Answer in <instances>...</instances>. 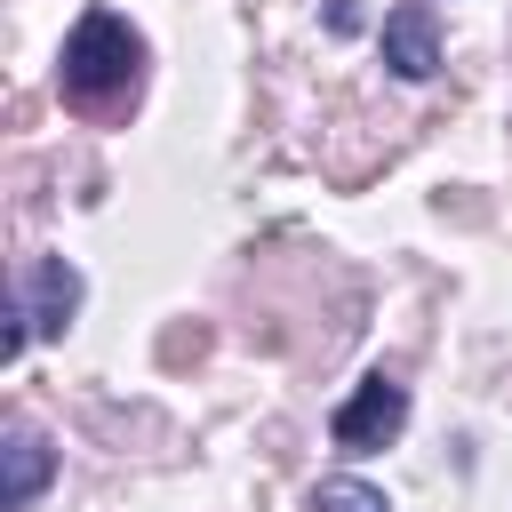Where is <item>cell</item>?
Instances as JSON below:
<instances>
[{
    "instance_id": "cell-6",
    "label": "cell",
    "mask_w": 512,
    "mask_h": 512,
    "mask_svg": "<svg viewBox=\"0 0 512 512\" xmlns=\"http://www.w3.org/2000/svg\"><path fill=\"white\" fill-rule=\"evenodd\" d=\"M320 512H392V504L368 480H320Z\"/></svg>"
},
{
    "instance_id": "cell-4",
    "label": "cell",
    "mask_w": 512,
    "mask_h": 512,
    "mask_svg": "<svg viewBox=\"0 0 512 512\" xmlns=\"http://www.w3.org/2000/svg\"><path fill=\"white\" fill-rule=\"evenodd\" d=\"M384 64L400 72V80H432L440 72V32H432V8H392L384 16Z\"/></svg>"
},
{
    "instance_id": "cell-3",
    "label": "cell",
    "mask_w": 512,
    "mask_h": 512,
    "mask_svg": "<svg viewBox=\"0 0 512 512\" xmlns=\"http://www.w3.org/2000/svg\"><path fill=\"white\" fill-rule=\"evenodd\" d=\"M16 304L32 312V336H64L72 312H80V272H72L64 256H40V264L24 272V288H16Z\"/></svg>"
},
{
    "instance_id": "cell-2",
    "label": "cell",
    "mask_w": 512,
    "mask_h": 512,
    "mask_svg": "<svg viewBox=\"0 0 512 512\" xmlns=\"http://www.w3.org/2000/svg\"><path fill=\"white\" fill-rule=\"evenodd\" d=\"M400 424H408V384L368 376V384H360V392L328 416V440H336V448H352V456H368V448H384Z\"/></svg>"
},
{
    "instance_id": "cell-1",
    "label": "cell",
    "mask_w": 512,
    "mask_h": 512,
    "mask_svg": "<svg viewBox=\"0 0 512 512\" xmlns=\"http://www.w3.org/2000/svg\"><path fill=\"white\" fill-rule=\"evenodd\" d=\"M136 64H144L136 24L112 16V8H88V16L72 24V40H64V72H56V80H64L72 104L104 112V104H120V96L136 88Z\"/></svg>"
},
{
    "instance_id": "cell-5",
    "label": "cell",
    "mask_w": 512,
    "mask_h": 512,
    "mask_svg": "<svg viewBox=\"0 0 512 512\" xmlns=\"http://www.w3.org/2000/svg\"><path fill=\"white\" fill-rule=\"evenodd\" d=\"M0 464H8V472H0V504H8V512H24V504L48 488V472H56V456H48V440H40L32 424H8Z\"/></svg>"
}]
</instances>
